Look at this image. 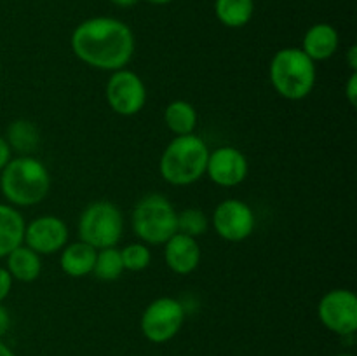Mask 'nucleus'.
<instances>
[{
    "instance_id": "f257e3e1",
    "label": "nucleus",
    "mask_w": 357,
    "mask_h": 356,
    "mask_svg": "<svg viewBox=\"0 0 357 356\" xmlns=\"http://www.w3.org/2000/svg\"><path fill=\"white\" fill-rule=\"evenodd\" d=\"M73 54L87 66L115 72L129 65L136 40L131 28L121 20L107 16L82 21L70 38Z\"/></svg>"
},
{
    "instance_id": "f03ea898",
    "label": "nucleus",
    "mask_w": 357,
    "mask_h": 356,
    "mask_svg": "<svg viewBox=\"0 0 357 356\" xmlns=\"http://www.w3.org/2000/svg\"><path fill=\"white\" fill-rule=\"evenodd\" d=\"M0 191L7 205L14 208L35 206L47 198L51 191V175L47 166L37 157H14L0 175Z\"/></svg>"
},
{
    "instance_id": "7ed1b4c3",
    "label": "nucleus",
    "mask_w": 357,
    "mask_h": 356,
    "mask_svg": "<svg viewBox=\"0 0 357 356\" xmlns=\"http://www.w3.org/2000/svg\"><path fill=\"white\" fill-rule=\"evenodd\" d=\"M208 157V143L201 136H174L160 156V177L174 187H187L204 177Z\"/></svg>"
},
{
    "instance_id": "20e7f679",
    "label": "nucleus",
    "mask_w": 357,
    "mask_h": 356,
    "mask_svg": "<svg viewBox=\"0 0 357 356\" xmlns=\"http://www.w3.org/2000/svg\"><path fill=\"white\" fill-rule=\"evenodd\" d=\"M316 63L300 47L279 49L268 66V79L279 96L300 101L316 86Z\"/></svg>"
},
{
    "instance_id": "39448f33",
    "label": "nucleus",
    "mask_w": 357,
    "mask_h": 356,
    "mask_svg": "<svg viewBox=\"0 0 357 356\" xmlns=\"http://www.w3.org/2000/svg\"><path fill=\"white\" fill-rule=\"evenodd\" d=\"M178 212L162 194H146L136 202L131 215L132 230L149 246L164 244L178 232Z\"/></svg>"
},
{
    "instance_id": "423d86ee",
    "label": "nucleus",
    "mask_w": 357,
    "mask_h": 356,
    "mask_svg": "<svg viewBox=\"0 0 357 356\" xmlns=\"http://www.w3.org/2000/svg\"><path fill=\"white\" fill-rule=\"evenodd\" d=\"M79 239L96 250L117 246L124 234V215L115 202L100 199L93 201L80 213Z\"/></svg>"
},
{
    "instance_id": "0eeeda50",
    "label": "nucleus",
    "mask_w": 357,
    "mask_h": 356,
    "mask_svg": "<svg viewBox=\"0 0 357 356\" xmlns=\"http://www.w3.org/2000/svg\"><path fill=\"white\" fill-rule=\"evenodd\" d=\"M185 321V307L174 297H159L145 307L142 314L143 335L153 344H164L176 337Z\"/></svg>"
},
{
    "instance_id": "6e6552de",
    "label": "nucleus",
    "mask_w": 357,
    "mask_h": 356,
    "mask_svg": "<svg viewBox=\"0 0 357 356\" xmlns=\"http://www.w3.org/2000/svg\"><path fill=\"white\" fill-rule=\"evenodd\" d=\"M107 103L115 114L131 117L139 114L146 103V86L142 77L128 68L115 70L105 87Z\"/></svg>"
},
{
    "instance_id": "1a4fd4ad",
    "label": "nucleus",
    "mask_w": 357,
    "mask_h": 356,
    "mask_svg": "<svg viewBox=\"0 0 357 356\" xmlns=\"http://www.w3.org/2000/svg\"><path fill=\"white\" fill-rule=\"evenodd\" d=\"M324 327L337 335H352L357 330V297L352 290L335 288L324 293L317 306Z\"/></svg>"
},
{
    "instance_id": "9d476101",
    "label": "nucleus",
    "mask_w": 357,
    "mask_h": 356,
    "mask_svg": "<svg viewBox=\"0 0 357 356\" xmlns=\"http://www.w3.org/2000/svg\"><path fill=\"white\" fill-rule=\"evenodd\" d=\"M209 222L222 239L229 243H241L253 234L257 216L248 202L230 198L216 206Z\"/></svg>"
},
{
    "instance_id": "9b49d317",
    "label": "nucleus",
    "mask_w": 357,
    "mask_h": 356,
    "mask_svg": "<svg viewBox=\"0 0 357 356\" xmlns=\"http://www.w3.org/2000/svg\"><path fill=\"white\" fill-rule=\"evenodd\" d=\"M23 243L38 255L58 253L68 244V227L56 215H42L24 227Z\"/></svg>"
},
{
    "instance_id": "f8f14e48",
    "label": "nucleus",
    "mask_w": 357,
    "mask_h": 356,
    "mask_svg": "<svg viewBox=\"0 0 357 356\" xmlns=\"http://www.w3.org/2000/svg\"><path fill=\"white\" fill-rule=\"evenodd\" d=\"M250 171L246 156L236 147H218L209 152L206 175L220 187H237L243 184Z\"/></svg>"
},
{
    "instance_id": "ddd939ff",
    "label": "nucleus",
    "mask_w": 357,
    "mask_h": 356,
    "mask_svg": "<svg viewBox=\"0 0 357 356\" xmlns=\"http://www.w3.org/2000/svg\"><path fill=\"white\" fill-rule=\"evenodd\" d=\"M202 258L201 244L195 237L176 232L164 243V260L174 274H190L199 267Z\"/></svg>"
},
{
    "instance_id": "4468645a",
    "label": "nucleus",
    "mask_w": 357,
    "mask_h": 356,
    "mask_svg": "<svg viewBox=\"0 0 357 356\" xmlns=\"http://www.w3.org/2000/svg\"><path fill=\"white\" fill-rule=\"evenodd\" d=\"M338 45H340V35L337 28L328 23H317L305 31L300 49L314 63H317L333 58L335 52L338 51Z\"/></svg>"
},
{
    "instance_id": "2eb2a0df",
    "label": "nucleus",
    "mask_w": 357,
    "mask_h": 356,
    "mask_svg": "<svg viewBox=\"0 0 357 356\" xmlns=\"http://www.w3.org/2000/svg\"><path fill=\"white\" fill-rule=\"evenodd\" d=\"M98 250L84 241H75V243L65 244L59 257V267L70 278H84L91 274L96 262Z\"/></svg>"
},
{
    "instance_id": "dca6fc26",
    "label": "nucleus",
    "mask_w": 357,
    "mask_h": 356,
    "mask_svg": "<svg viewBox=\"0 0 357 356\" xmlns=\"http://www.w3.org/2000/svg\"><path fill=\"white\" fill-rule=\"evenodd\" d=\"M24 227L26 222L20 209L0 202V258H6L10 251L23 244Z\"/></svg>"
},
{
    "instance_id": "f3484780",
    "label": "nucleus",
    "mask_w": 357,
    "mask_h": 356,
    "mask_svg": "<svg viewBox=\"0 0 357 356\" xmlns=\"http://www.w3.org/2000/svg\"><path fill=\"white\" fill-rule=\"evenodd\" d=\"M6 269L9 271L10 278L21 283H31L40 276L42 272V258L37 251L28 248L26 244H21L16 250L7 255Z\"/></svg>"
},
{
    "instance_id": "a211bd4d",
    "label": "nucleus",
    "mask_w": 357,
    "mask_h": 356,
    "mask_svg": "<svg viewBox=\"0 0 357 356\" xmlns=\"http://www.w3.org/2000/svg\"><path fill=\"white\" fill-rule=\"evenodd\" d=\"M164 122L173 135H192L197 128V110L187 100H174L164 110Z\"/></svg>"
},
{
    "instance_id": "6ab92c4d",
    "label": "nucleus",
    "mask_w": 357,
    "mask_h": 356,
    "mask_svg": "<svg viewBox=\"0 0 357 356\" xmlns=\"http://www.w3.org/2000/svg\"><path fill=\"white\" fill-rule=\"evenodd\" d=\"M255 13L253 0H215V14L222 24L229 28H243Z\"/></svg>"
},
{
    "instance_id": "aec40b11",
    "label": "nucleus",
    "mask_w": 357,
    "mask_h": 356,
    "mask_svg": "<svg viewBox=\"0 0 357 356\" xmlns=\"http://www.w3.org/2000/svg\"><path fill=\"white\" fill-rule=\"evenodd\" d=\"M6 140L10 150H17L21 156H30V152H33L40 143L38 129L30 121H23V119L10 122Z\"/></svg>"
},
{
    "instance_id": "412c9836",
    "label": "nucleus",
    "mask_w": 357,
    "mask_h": 356,
    "mask_svg": "<svg viewBox=\"0 0 357 356\" xmlns=\"http://www.w3.org/2000/svg\"><path fill=\"white\" fill-rule=\"evenodd\" d=\"M93 272L101 281H115V279L121 278L122 272H124L121 250H117L115 246L98 250Z\"/></svg>"
},
{
    "instance_id": "4be33fe9",
    "label": "nucleus",
    "mask_w": 357,
    "mask_h": 356,
    "mask_svg": "<svg viewBox=\"0 0 357 356\" xmlns=\"http://www.w3.org/2000/svg\"><path fill=\"white\" fill-rule=\"evenodd\" d=\"M178 232L190 237H201L209 229V218L201 208H185L178 213Z\"/></svg>"
},
{
    "instance_id": "5701e85b",
    "label": "nucleus",
    "mask_w": 357,
    "mask_h": 356,
    "mask_svg": "<svg viewBox=\"0 0 357 356\" xmlns=\"http://www.w3.org/2000/svg\"><path fill=\"white\" fill-rule=\"evenodd\" d=\"M122 264H124V271L139 272L145 271L152 262V251H150L149 244L145 243H129L121 250Z\"/></svg>"
},
{
    "instance_id": "b1692460",
    "label": "nucleus",
    "mask_w": 357,
    "mask_h": 356,
    "mask_svg": "<svg viewBox=\"0 0 357 356\" xmlns=\"http://www.w3.org/2000/svg\"><path fill=\"white\" fill-rule=\"evenodd\" d=\"M13 281L9 271L6 267H0V304L9 297L10 290H13Z\"/></svg>"
},
{
    "instance_id": "393cba45",
    "label": "nucleus",
    "mask_w": 357,
    "mask_h": 356,
    "mask_svg": "<svg viewBox=\"0 0 357 356\" xmlns=\"http://www.w3.org/2000/svg\"><path fill=\"white\" fill-rule=\"evenodd\" d=\"M345 96H347L351 107L357 105V72H351L347 84H345Z\"/></svg>"
},
{
    "instance_id": "a878e982",
    "label": "nucleus",
    "mask_w": 357,
    "mask_h": 356,
    "mask_svg": "<svg viewBox=\"0 0 357 356\" xmlns=\"http://www.w3.org/2000/svg\"><path fill=\"white\" fill-rule=\"evenodd\" d=\"M10 159H13V150H10L6 136H0V171L7 166Z\"/></svg>"
},
{
    "instance_id": "bb28decb",
    "label": "nucleus",
    "mask_w": 357,
    "mask_h": 356,
    "mask_svg": "<svg viewBox=\"0 0 357 356\" xmlns=\"http://www.w3.org/2000/svg\"><path fill=\"white\" fill-rule=\"evenodd\" d=\"M9 327H10L9 311H7L6 307H3L2 304H0V337H3V335L7 334Z\"/></svg>"
},
{
    "instance_id": "cd10ccee",
    "label": "nucleus",
    "mask_w": 357,
    "mask_h": 356,
    "mask_svg": "<svg viewBox=\"0 0 357 356\" xmlns=\"http://www.w3.org/2000/svg\"><path fill=\"white\" fill-rule=\"evenodd\" d=\"M347 63L351 72H357V45H351L347 49Z\"/></svg>"
},
{
    "instance_id": "c85d7f7f",
    "label": "nucleus",
    "mask_w": 357,
    "mask_h": 356,
    "mask_svg": "<svg viewBox=\"0 0 357 356\" xmlns=\"http://www.w3.org/2000/svg\"><path fill=\"white\" fill-rule=\"evenodd\" d=\"M110 2L117 7H132L138 3V0H110Z\"/></svg>"
},
{
    "instance_id": "c756f323",
    "label": "nucleus",
    "mask_w": 357,
    "mask_h": 356,
    "mask_svg": "<svg viewBox=\"0 0 357 356\" xmlns=\"http://www.w3.org/2000/svg\"><path fill=\"white\" fill-rule=\"evenodd\" d=\"M0 356H16V355L10 351L9 346H6L2 341H0Z\"/></svg>"
},
{
    "instance_id": "7c9ffc66",
    "label": "nucleus",
    "mask_w": 357,
    "mask_h": 356,
    "mask_svg": "<svg viewBox=\"0 0 357 356\" xmlns=\"http://www.w3.org/2000/svg\"><path fill=\"white\" fill-rule=\"evenodd\" d=\"M145 2L152 3V6H166V3L173 2V0H145Z\"/></svg>"
},
{
    "instance_id": "2f4dec72",
    "label": "nucleus",
    "mask_w": 357,
    "mask_h": 356,
    "mask_svg": "<svg viewBox=\"0 0 357 356\" xmlns=\"http://www.w3.org/2000/svg\"><path fill=\"white\" fill-rule=\"evenodd\" d=\"M337 356H354V355H347V353H345V355H337Z\"/></svg>"
},
{
    "instance_id": "473e14b6",
    "label": "nucleus",
    "mask_w": 357,
    "mask_h": 356,
    "mask_svg": "<svg viewBox=\"0 0 357 356\" xmlns=\"http://www.w3.org/2000/svg\"><path fill=\"white\" fill-rule=\"evenodd\" d=\"M0 72H2V61H0Z\"/></svg>"
}]
</instances>
